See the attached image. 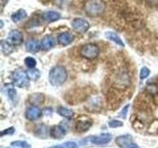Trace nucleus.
<instances>
[{
	"label": "nucleus",
	"instance_id": "obj_35",
	"mask_svg": "<svg viewBox=\"0 0 158 148\" xmlns=\"http://www.w3.org/2000/svg\"><path fill=\"white\" fill-rule=\"evenodd\" d=\"M51 148H64L62 146H53V147H51Z\"/></svg>",
	"mask_w": 158,
	"mask_h": 148
},
{
	"label": "nucleus",
	"instance_id": "obj_15",
	"mask_svg": "<svg viewBox=\"0 0 158 148\" xmlns=\"http://www.w3.org/2000/svg\"><path fill=\"white\" fill-rule=\"evenodd\" d=\"M25 46H26V49L29 52H38L40 51V48L42 47L40 43L37 39H28L26 43H25Z\"/></svg>",
	"mask_w": 158,
	"mask_h": 148
},
{
	"label": "nucleus",
	"instance_id": "obj_33",
	"mask_svg": "<svg viewBox=\"0 0 158 148\" xmlns=\"http://www.w3.org/2000/svg\"><path fill=\"white\" fill-rule=\"evenodd\" d=\"M127 109H128V106H127V107H125V108H123V113H121V116H123V117H126V113H127Z\"/></svg>",
	"mask_w": 158,
	"mask_h": 148
},
{
	"label": "nucleus",
	"instance_id": "obj_24",
	"mask_svg": "<svg viewBox=\"0 0 158 148\" xmlns=\"http://www.w3.org/2000/svg\"><path fill=\"white\" fill-rule=\"evenodd\" d=\"M27 74H28L29 78L31 79V80H34V81L38 80V79L40 78V76H41L40 71L38 70V69H35V68H30L27 71Z\"/></svg>",
	"mask_w": 158,
	"mask_h": 148
},
{
	"label": "nucleus",
	"instance_id": "obj_34",
	"mask_svg": "<svg viewBox=\"0 0 158 148\" xmlns=\"http://www.w3.org/2000/svg\"><path fill=\"white\" fill-rule=\"evenodd\" d=\"M128 148H139V147H138L136 144H135V143H132V144H131L130 147H128Z\"/></svg>",
	"mask_w": 158,
	"mask_h": 148
},
{
	"label": "nucleus",
	"instance_id": "obj_29",
	"mask_svg": "<svg viewBox=\"0 0 158 148\" xmlns=\"http://www.w3.org/2000/svg\"><path fill=\"white\" fill-rule=\"evenodd\" d=\"M109 125H110L111 127H118V126H122L123 125V122L114 120V121H111L110 122H109Z\"/></svg>",
	"mask_w": 158,
	"mask_h": 148
},
{
	"label": "nucleus",
	"instance_id": "obj_2",
	"mask_svg": "<svg viewBox=\"0 0 158 148\" xmlns=\"http://www.w3.org/2000/svg\"><path fill=\"white\" fill-rule=\"evenodd\" d=\"M106 4L103 0H87L84 3V11L91 17L100 16L104 13Z\"/></svg>",
	"mask_w": 158,
	"mask_h": 148
},
{
	"label": "nucleus",
	"instance_id": "obj_31",
	"mask_svg": "<svg viewBox=\"0 0 158 148\" xmlns=\"http://www.w3.org/2000/svg\"><path fill=\"white\" fill-rule=\"evenodd\" d=\"M64 148H78V145L75 142H66L65 144L63 145Z\"/></svg>",
	"mask_w": 158,
	"mask_h": 148
},
{
	"label": "nucleus",
	"instance_id": "obj_6",
	"mask_svg": "<svg viewBox=\"0 0 158 148\" xmlns=\"http://www.w3.org/2000/svg\"><path fill=\"white\" fill-rule=\"evenodd\" d=\"M71 27L79 33H85L90 28V24L87 20L83 18H75L72 20Z\"/></svg>",
	"mask_w": 158,
	"mask_h": 148
},
{
	"label": "nucleus",
	"instance_id": "obj_18",
	"mask_svg": "<svg viewBox=\"0 0 158 148\" xmlns=\"http://www.w3.org/2000/svg\"><path fill=\"white\" fill-rule=\"evenodd\" d=\"M26 17H27V12L25 11L24 9H20V10H18L17 12H15L14 14H12L11 19H12V21L14 23H18L20 21H22V20H24Z\"/></svg>",
	"mask_w": 158,
	"mask_h": 148
},
{
	"label": "nucleus",
	"instance_id": "obj_16",
	"mask_svg": "<svg viewBox=\"0 0 158 148\" xmlns=\"http://www.w3.org/2000/svg\"><path fill=\"white\" fill-rule=\"evenodd\" d=\"M51 135L53 137V138H56V139H60L62 138L64 135H65V130L60 126V125H56V126H52L51 128Z\"/></svg>",
	"mask_w": 158,
	"mask_h": 148
},
{
	"label": "nucleus",
	"instance_id": "obj_30",
	"mask_svg": "<svg viewBox=\"0 0 158 148\" xmlns=\"http://www.w3.org/2000/svg\"><path fill=\"white\" fill-rule=\"evenodd\" d=\"M145 2L150 7H158V0H145Z\"/></svg>",
	"mask_w": 158,
	"mask_h": 148
},
{
	"label": "nucleus",
	"instance_id": "obj_5",
	"mask_svg": "<svg viewBox=\"0 0 158 148\" xmlns=\"http://www.w3.org/2000/svg\"><path fill=\"white\" fill-rule=\"evenodd\" d=\"M12 80L17 87L27 88L29 86L30 78H29L28 74L26 72H24L22 70H20V69H18V70H15L12 73Z\"/></svg>",
	"mask_w": 158,
	"mask_h": 148
},
{
	"label": "nucleus",
	"instance_id": "obj_21",
	"mask_svg": "<svg viewBox=\"0 0 158 148\" xmlns=\"http://www.w3.org/2000/svg\"><path fill=\"white\" fill-rule=\"evenodd\" d=\"M57 113L60 115L61 117H65V118H68V120H70V118L73 117V112L71 110H69L67 108H63V107H59L57 109Z\"/></svg>",
	"mask_w": 158,
	"mask_h": 148
},
{
	"label": "nucleus",
	"instance_id": "obj_25",
	"mask_svg": "<svg viewBox=\"0 0 158 148\" xmlns=\"http://www.w3.org/2000/svg\"><path fill=\"white\" fill-rule=\"evenodd\" d=\"M145 90L149 95L152 96L158 95V85H156V84H148L145 87Z\"/></svg>",
	"mask_w": 158,
	"mask_h": 148
},
{
	"label": "nucleus",
	"instance_id": "obj_17",
	"mask_svg": "<svg viewBox=\"0 0 158 148\" xmlns=\"http://www.w3.org/2000/svg\"><path fill=\"white\" fill-rule=\"evenodd\" d=\"M105 37L109 39V41L115 43L116 44H118V46H120L122 47H125V43L123 42V39L120 37H118L116 33H114V32H106Z\"/></svg>",
	"mask_w": 158,
	"mask_h": 148
},
{
	"label": "nucleus",
	"instance_id": "obj_27",
	"mask_svg": "<svg viewBox=\"0 0 158 148\" xmlns=\"http://www.w3.org/2000/svg\"><path fill=\"white\" fill-rule=\"evenodd\" d=\"M149 74H150V70L148 69L147 67L145 66H143L141 69H140V72H139V78L141 79H145L147 78L148 76H149Z\"/></svg>",
	"mask_w": 158,
	"mask_h": 148
},
{
	"label": "nucleus",
	"instance_id": "obj_4",
	"mask_svg": "<svg viewBox=\"0 0 158 148\" xmlns=\"http://www.w3.org/2000/svg\"><path fill=\"white\" fill-rule=\"evenodd\" d=\"M100 54V48L95 43H86L80 48V56L87 59H94Z\"/></svg>",
	"mask_w": 158,
	"mask_h": 148
},
{
	"label": "nucleus",
	"instance_id": "obj_11",
	"mask_svg": "<svg viewBox=\"0 0 158 148\" xmlns=\"http://www.w3.org/2000/svg\"><path fill=\"white\" fill-rule=\"evenodd\" d=\"M92 125V121L88 117H80L76 123V130L77 131H85Z\"/></svg>",
	"mask_w": 158,
	"mask_h": 148
},
{
	"label": "nucleus",
	"instance_id": "obj_28",
	"mask_svg": "<svg viewBox=\"0 0 158 148\" xmlns=\"http://www.w3.org/2000/svg\"><path fill=\"white\" fill-rule=\"evenodd\" d=\"M12 146L21 147V148H30V145L28 143L23 142V141H14V142H12Z\"/></svg>",
	"mask_w": 158,
	"mask_h": 148
},
{
	"label": "nucleus",
	"instance_id": "obj_14",
	"mask_svg": "<svg viewBox=\"0 0 158 148\" xmlns=\"http://www.w3.org/2000/svg\"><path fill=\"white\" fill-rule=\"evenodd\" d=\"M117 144L121 148H128L132 144V138L131 135H123L116 139Z\"/></svg>",
	"mask_w": 158,
	"mask_h": 148
},
{
	"label": "nucleus",
	"instance_id": "obj_10",
	"mask_svg": "<svg viewBox=\"0 0 158 148\" xmlns=\"http://www.w3.org/2000/svg\"><path fill=\"white\" fill-rule=\"evenodd\" d=\"M73 39H74L73 35L68 32L59 34L57 37V42L61 46H68V44H70L73 42Z\"/></svg>",
	"mask_w": 158,
	"mask_h": 148
},
{
	"label": "nucleus",
	"instance_id": "obj_20",
	"mask_svg": "<svg viewBox=\"0 0 158 148\" xmlns=\"http://www.w3.org/2000/svg\"><path fill=\"white\" fill-rule=\"evenodd\" d=\"M30 101L34 105H39V104H42L44 101V96L41 93H36L33 94V95L30 97Z\"/></svg>",
	"mask_w": 158,
	"mask_h": 148
},
{
	"label": "nucleus",
	"instance_id": "obj_7",
	"mask_svg": "<svg viewBox=\"0 0 158 148\" xmlns=\"http://www.w3.org/2000/svg\"><path fill=\"white\" fill-rule=\"evenodd\" d=\"M112 139V135L110 133H102L100 135H96V136H91L88 138V141H90L92 144L95 145H104L107 144L111 141Z\"/></svg>",
	"mask_w": 158,
	"mask_h": 148
},
{
	"label": "nucleus",
	"instance_id": "obj_26",
	"mask_svg": "<svg viewBox=\"0 0 158 148\" xmlns=\"http://www.w3.org/2000/svg\"><path fill=\"white\" fill-rule=\"evenodd\" d=\"M25 63H26V65L29 68H35V66H36V64H37V60L32 56H28L25 59Z\"/></svg>",
	"mask_w": 158,
	"mask_h": 148
},
{
	"label": "nucleus",
	"instance_id": "obj_32",
	"mask_svg": "<svg viewBox=\"0 0 158 148\" xmlns=\"http://www.w3.org/2000/svg\"><path fill=\"white\" fill-rule=\"evenodd\" d=\"M15 131V130L13 127H10L9 130H5L1 132V135H5V134H13Z\"/></svg>",
	"mask_w": 158,
	"mask_h": 148
},
{
	"label": "nucleus",
	"instance_id": "obj_3",
	"mask_svg": "<svg viewBox=\"0 0 158 148\" xmlns=\"http://www.w3.org/2000/svg\"><path fill=\"white\" fill-rule=\"evenodd\" d=\"M113 85L118 89H126L131 85V77L127 71L123 70L117 73L113 79Z\"/></svg>",
	"mask_w": 158,
	"mask_h": 148
},
{
	"label": "nucleus",
	"instance_id": "obj_9",
	"mask_svg": "<svg viewBox=\"0 0 158 148\" xmlns=\"http://www.w3.org/2000/svg\"><path fill=\"white\" fill-rule=\"evenodd\" d=\"M25 116H26V118H28L29 121H36L42 116V111L39 107L32 106L27 109Z\"/></svg>",
	"mask_w": 158,
	"mask_h": 148
},
{
	"label": "nucleus",
	"instance_id": "obj_19",
	"mask_svg": "<svg viewBox=\"0 0 158 148\" xmlns=\"http://www.w3.org/2000/svg\"><path fill=\"white\" fill-rule=\"evenodd\" d=\"M1 51L5 56H9L13 52V47L12 43H10L8 41H2L1 42Z\"/></svg>",
	"mask_w": 158,
	"mask_h": 148
},
{
	"label": "nucleus",
	"instance_id": "obj_22",
	"mask_svg": "<svg viewBox=\"0 0 158 148\" xmlns=\"http://www.w3.org/2000/svg\"><path fill=\"white\" fill-rule=\"evenodd\" d=\"M5 90H6L7 96L9 97L10 100L14 101L15 98H16L17 92H16V90H15V88L13 87L12 84H6V85H5Z\"/></svg>",
	"mask_w": 158,
	"mask_h": 148
},
{
	"label": "nucleus",
	"instance_id": "obj_23",
	"mask_svg": "<svg viewBox=\"0 0 158 148\" xmlns=\"http://www.w3.org/2000/svg\"><path fill=\"white\" fill-rule=\"evenodd\" d=\"M35 133H36L37 136H39V137L46 138L48 136V128L46 125H38L36 130H35Z\"/></svg>",
	"mask_w": 158,
	"mask_h": 148
},
{
	"label": "nucleus",
	"instance_id": "obj_1",
	"mask_svg": "<svg viewBox=\"0 0 158 148\" xmlns=\"http://www.w3.org/2000/svg\"><path fill=\"white\" fill-rule=\"evenodd\" d=\"M66 79H67V71L63 66L60 65L54 66L49 71L48 80L52 86L56 87L61 86L66 81Z\"/></svg>",
	"mask_w": 158,
	"mask_h": 148
},
{
	"label": "nucleus",
	"instance_id": "obj_13",
	"mask_svg": "<svg viewBox=\"0 0 158 148\" xmlns=\"http://www.w3.org/2000/svg\"><path fill=\"white\" fill-rule=\"evenodd\" d=\"M42 18L44 19V21H46L48 23H52L60 19V14L56 11H46L43 13Z\"/></svg>",
	"mask_w": 158,
	"mask_h": 148
},
{
	"label": "nucleus",
	"instance_id": "obj_12",
	"mask_svg": "<svg viewBox=\"0 0 158 148\" xmlns=\"http://www.w3.org/2000/svg\"><path fill=\"white\" fill-rule=\"evenodd\" d=\"M41 46L44 51L51 49L56 46V39H54L52 36H51V35L44 36L42 39V42H41Z\"/></svg>",
	"mask_w": 158,
	"mask_h": 148
},
{
	"label": "nucleus",
	"instance_id": "obj_8",
	"mask_svg": "<svg viewBox=\"0 0 158 148\" xmlns=\"http://www.w3.org/2000/svg\"><path fill=\"white\" fill-rule=\"evenodd\" d=\"M8 42L12 43L13 46H19L23 43V35L19 30H12L8 34Z\"/></svg>",
	"mask_w": 158,
	"mask_h": 148
}]
</instances>
